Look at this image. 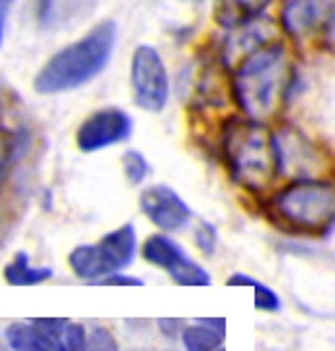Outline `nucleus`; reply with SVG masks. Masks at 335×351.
Wrapping results in <instances>:
<instances>
[{"instance_id":"obj_1","label":"nucleus","mask_w":335,"mask_h":351,"mask_svg":"<svg viewBox=\"0 0 335 351\" xmlns=\"http://www.w3.org/2000/svg\"><path fill=\"white\" fill-rule=\"evenodd\" d=\"M294 86V63L281 42L262 45L239 60L232 78V91L239 110L249 120H271Z\"/></svg>"},{"instance_id":"obj_2","label":"nucleus","mask_w":335,"mask_h":351,"mask_svg":"<svg viewBox=\"0 0 335 351\" xmlns=\"http://www.w3.org/2000/svg\"><path fill=\"white\" fill-rule=\"evenodd\" d=\"M223 159L242 188L260 193L284 172L278 136L271 128L249 117H232L221 130Z\"/></svg>"},{"instance_id":"obj_3","label":"nucleus","mask_w":335,"mask_h":351,"mask_svg":"<svg viewBox=\"0 0 335 351\" xmlns=\"http://www.w3.org/2000/svg\"><path fill=\"white\" fill-rule=\"evenodd\" d=\"M114 50V24L94 26L86 37L75 39L73 45L62 47L52 55L34 78L37 94H62L86 86L107 68Z\"/></svg>"},{"instance_id":"obj_4","label":"nucleus","mask_w":335,"mask_h":351,"mask_svg":"<svg viewBox=\"0 0 335 351\" xmlns=\"http://www.w3.org/2000/svg\"><path fill=\"white\" fill-rule=\"evenodd\" d=\"M275 213L299 232H327L335 224V185L327 180H294L273 198Z\"/></svg>"},{"instance_id":"obj_5","label":"nucleus","mask_w":335,"mask_h":351,"mask_svg":"<svg viewBox=\"0 0 335 351\" xmlns=\"http://www.w3.org/2000/svg\"><path fill=\"white\" fill-rule=\"evenodd\" d=\"M138 255V234L133 224L112 229L94 245H78L68 255V265L81 281L99 284L112 274L127 271Z\"/></svg>"},{"instance_id":"obj_6","label":"nucleus","mask_w":335,"mask_h":351,"mask_svg":"<svg viewBox=\"0 0 335 351\" xmlns=\"http://www.w3.org/2000/svg\"><path fill=\"white\" fill-rule=\"evenodd\" d=\"M140 255L149 265L166 271L169 278L179 287H211V274L198 261H193L177 239H172L164 232L151 234L140 245Z\"/></svg>"},{"instance_id":"obj_7","label":"nucleus","mask_w":335,"mask_h":351,"mask_svg":"<svg viewBox=\"0 0 335 351\" xmlns=\"http://www.w3.org/2000/svg\"><path fill=\"white\" fill-rule=\"evenodd\" d=\"M130 86H133V99L140 110L162 112L166 107V101H169V73H166V65H164L156 47L140 45L133 52Z\"/></svg>"},{"instance_id":"obj_8","label":"nucleus","mask_w":335,"mask_h":351,"mask_svg":"<svg viewBox=\"0 0 335 351\" xmlns=\"http://www.w3.org/2000/svg\"><path fill=\"white\" fill-rule=\"evenodd\" d=\"M133 136V117L120 107H101L91 112L75 130V146L84 154L112 149Z\"/></svg>"},{"instance_id":"obj_9","label":"nucleus","mask_w":335,"mask_h":351,"mask_svg":"<svg viewBox=\"0 0 335 351\" xmlns=\"http://www.w3.org/2000/svg\"><path fill=\"white\" fill-rule=\"evenodd\" d=\"M140 211L164 234L185 229L193 219V211L185 203V198L169 185H151L143 190L140 193Z\"/></svg>"},{"instance_id":"obj_10","label":"nucleus","mask_w":335,"mask_h":351,"mask_svg":"<svg viewBox=\"0 0 335 351\" xmlns=\"http://www.w3.org/2000/svg\"><path fill=\"white\" fill-rule=\"evenodd\" d=\"M335 0H288L281 13L284 29L291 37H310L312 32L330 24Z\"/></svg>"},{"instance_id":"obj_11","label":"nucleus","mask_w":335,"mask_h":351,"mask_svg":"<svg viewBox=\"0 0 335 351\" xmlns=\"http://www.w3.org/2000/svg\"><path fill=\"white\" fill-rule=\"evenodd\" d=\"M226 339V320L223 317H200L195 323H187L179 343L182 351H216Z\"/></svg>"},{"instance_id":"obj_12","label":"nucleus","mask_w":335,"mask_h":351,"mask_svg":"<svg viewBox=\"0 0 335 351\" xmlns=\"http://www.w3.org/2000/svg\"><path fill=\"white\" fill-rule=\"evenodd\" d=\"M3 278L11 287H37L42 281H50L52 268H47V265H32L26 252H16V258L3 268Z\"/></svg>"},{"instance_id":"obj_13","label":"nucleus","mask_w":335,"mask_h":351,"mask_svg":"<svg viewBox=\"0 0 335 351\" xmlns=\"http://www.w3.org/2000/svg\"><path fill=\"white\" fill-rule=\"evenodd\" d=\"M268 3H271V0H221V3H219V11H216V19H219L226 29H236V26L258 19V16L265 11Z\"/></svg>"},{"instance_id":"obj_14","label":"nucleus","mask_w":335,"mask_h":351,"mask_svg":"<svg viewBox=\"0 0 335 351\" xmlns=\"http://www.w3.org/2000/svg\"><path fill=\"white\" fill-rule=\"evenodd\" d=\"M226 284H229V287L252 289V302H255V307H258L260 313H281V310H284V302L278 297V291L271 289L268 284L258 281V278L247 276V274H234V276H229Z\"/></svg>"},{"instance_id":"obj_15","label":"nucleus","mask_w":335,"mask_h":351,"mask_svg":"<svg viewBox=\"0 0 335 351\" xmlns=\"http://www.w3.org/2000/svg\"><path fill=\"white\" fill-rule=\"evenodd\" d=\"M47 336L39 330V326L29 323H11L5 328V343L11 351H42L47 346Z\"/></svg>"},{"instance_id":"obj_16","label":"nucleus","mask_w":335,"mask_h":351,"mask_svg":"<svg viewBox=\"0 0 335 351\" xmlns=\"http://www.w3.org/2000/svg\"><path fill=\"white\" fill-rule=\"evenodd\" d=\"M123 169H125V177H127V182L130 185H140L151 172V164L149 159L140 154V151L130 149L123 154Z\"/></svg>"},{"instance_id":"obj_17","label":"nucleus","mask_w":335,"mask_h":351,"mask_svg":"<svg viewBox=\"0 0 335 351\" xmlns=\"http://www.w3.org/2000/svg\"><path fill=\"white\" fill-rule=\"evenodd\" d=\"M86 351H120V343L114 339L110 328L104 326H91L88 328V341Z\"/></svg>"},{"instance_id":"obj_18","label":"nucleus","mask_w":335,"mask_h":351,"mask_svg":"<svg viewBox=\"0 0 335 351\" xmlns=\"http://www.w3.org/2000/svg\"><path fill=\"white\" fill-rule=\"evenodd\" d=\"M86 341H88V328L68 320V326H65V330H62L60 336L62 351H86Z\"/></svg>"},{"instance_id":"obj_19","label":"nucleus","mask_w":335,"mask_h":351,"mask_svg":"<svg viewBox=\"0 0 335 351\" xmlns=\"http://www.w3.org/2000/svg\"><path fill=\"white\" fill-rule=\"evenodd\" d=\"M216 242H219V237H216L213 224L200 221L198 229H195V245H198V250L203 252V255H213V252H216Z\"/></svg>"},{"instance_id":"obj_20","label":"nucleus","mask_w":335,"mask_h":351,"mask_svg":"<svg viewBox=\"0 0 335 351\" xmlns=\"http://www.w3.org/2000/svg\"><path fill=\"white\" fill-rule=\"evenodd\" d=\"M13 149H16V138L5 128H0V180H3L5 169H8V164L13 159Z\"/></svg>"},{"instance_id":"obj_21","label":"nucleus","mask_w":335,"mask_h":351,"mask_svg":"<svg viewBox=\"0 0 335 351\" xmlns=\"http://www.w3.org/2000/svg\"><path fill=\"white\" fill-rule=\"evenodd\" d=\"M97 287H143V281L136 276H127V274H112V276H107L104 281H99Z\"/></svg>"},{"instance_id":"obj_22","label":"nucleus","mask_w":335,"mask_h":351,"mask_svg":"<svg viewBox=\"0 0 335 351\" xmlns=\"http://www.w3.org/2000/svg\"><path fill=\"white\" fill-rule=\"evenodd\" d=\"M187 323H182V320H166V317H162L159 320V328H162L164 336H169V339H179L182 336V330H185Z\"/></svg>"},{"instance_id":"obj_23","label":"nucleus","mask_w":335,"mask_h":351,"mask_svg":"<svg viewBox=\"0 0 335 351\" xmlns=\"http://www.w3.org/2000/svg\"><path fill=\"white\" fill-rule=\"evenodd\" d=\"M13 0H0V45H3V29H5V16L11 11Z\"/></svg>"},{"instance_id":"obj_24","label":"nucleus","mask_w":335,"mask_h":351,"mask_svg":"<svg viewBox=\"0 0 335 351\" xmlns=\"http://www.w3.org/2000/svg\"><path fill=\"white\" fill-rule=\"evenodd\" d=\"M325 32H327V42H330V45L335 47V16L330 19V24L325 26Z\"/></svg>"},{"instance_id":"obj_25","label":"nucleus","mask_w":335,"mask_h":351,"mask_svg":"<svg viewBox=\"0 0 335 351\" xmlns=\"http://www.w3.org/2000/svg\"><path fill=\"white\" fill-rule=\"evenodd\" d=\"M216 351H226V349H223V346H219V349H216Z\"/></svg>"},{"instance_id":"obj_26","label":"nucleus","mask_w":335,"mask_h":351,"mask_svg":"<svg viewBox=\"0 0 335 351\" xmlns=\"http://www.w3.org/2000/svg\"><path fill=\"white\" fill-rule=\"evenodd\" d=\"M193 3H203V0H193Z\"/></svg>"}]
</instances>
